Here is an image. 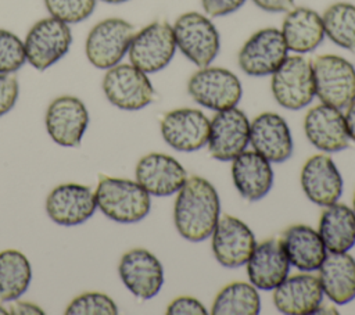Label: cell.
Here are the masks:
<instances>
[{
	"mask_svg": "<svg viewBox=\"0 0 355 315\" xmlns=\"http://www.w3.org/2000/svg\"><path fill=\"white\" fill-rule=\"evenodd\" d=\"M272 162L257 151H243L232 160V178L240 196L248 201L263 198L273 186Z\"/></svg>",
	"mask_w": 355,
	"mask_h": 315,
	"instance_id": "obj_24",
	"label": "cell"
},
{
	"mask_svg": "<svg viewBox=\"0 0 355 315\" xmlns=\"http://www.w3.org/2000/svg\"><path fill=\"white\" fill-rule=\"evenodd\" d=\"M279 241L290 265H294L302 272L319 269L327 254L318 230L308 225L298 223L288 226Z\"/></svg>",
	"mask_w": 355,
	"mask_h": 315,
	"instance_id": "obj_25",
	"label": "cell"
},
{
	"mask_svg": "<svg viewBox=\"0 0 355 315\" xmlns=\"http://www.w3.org/2000/svg\"><path fill=\"white\" fill-rule=\"evenodd\" d=\"M161 135L172 148L193 153L208 143L209 119L197 108H176L161 119Z\"/></svg>",
	"mask_w": 355,
	"mask_h": 315,
	"instance_id": "obj_13",
	"label": "cell"
},
{
	"mask_svg": "<svg viewBox=\"0 0 355 315\" xmlns=\"http://www.w3.org/2000/svg\"><path fill=\"white\" fill-rule=\"evenodd\" d=\"M104 3H111V4H119V3H125L128 0H101Z\"/></svg>",
	"mask_w": 355,
	"mask_h": 315,
	"instance_id": "obj_41",
	"label": "cell"
},
{
	"mask_svg": "<svg viewBox=\"0 0 355 315\" xmlns=\"http://www.w3.org/2000/svg\"><path fill=\"white\" fill-rule=\"evenodd\" d=\"M304 132L308 142L323 153L343 151L351 140L341 110L323 103L305 114Z\"/></svg>",
	"mask_w": 355,
	"mask_h": 315,
	"instance_id": "obj_17",
	"label": "cell"
},
{
	"mask_svg": "<svg viewBox=\"0 0 355 315\" xmlns=\"http://www.w3.org/2000/svg\"><path fill=\"white\" fill-rule=\"evenodd\" d=\"M68 315H115L116 304L104 293L89 291L75 297L65 308Z\"/></svg>",
	"mask_w": 355,
	"mask_h": 315,
	"instance_id": "obj_32",
	"label": "cell"
},
{
	"mask_svg": "<svg viewBox=\"0 0 355 315\" xmlns=\"http://www.w3.org/2000/svg\"><path fill=\"white\" fill-rule=\"evenodd\" d=\"M280 31L288 51L297 54L313 51L324 39L322 15L308 7H293L287 11Z\"/></svg>",
	"mask_w": 355,
	"mask_h": 315,
	"instance_id": "obj_27",
	"label": "cell"
},
{
	"mask_svg": "<svg viewBox=\"0 0 355 315\" xmlns=\"http://www.w3.org/2000/svg\"><path fill=\"white\" fill-rule=\"evenodd\" d=\"M87 124L89 112L85 104L73 96L57 97L50 103L46 111L47 132L60 146H78Z\"/></svg>",
	"mask_w": 355,
	"mask_h": 315,
	"instance_id": "obj_18",
	"label": "cell"
},
{
	"mask_svg": "<svg viewBox=\"0 0 355 315\" xmlns=\"http://www.w3.org/2000/svg\"><path fill=\"white\" fill-rule=\"evenodd\" d=\"M187 92L197 104L212 111H222L239 104L243 87L232 71L208 65L190 76Z\"/></svg>",
	"mask_w": 355,
	"mask_h": 315,
	"instance_id": "obj_6",
	"label": "cell"
},
{
	"mask_svg": "<svg viewBox=\"0 0 355 315\" xmlns=\"http://www.w3.org/2000/svg\"><path fill=\"white\" fill-rule=\"evenodd\" d=\"M318 233L329 253L349 251L355 246V212L340 203L324 207Z\"/></svg>",
	"mask_w": 355,
	"mask_h": 315,
	"instance_id": "obj_28",
	"label": "cell"
},
{
	"mask_svg": "<svg viewBox=\"0 0 355 315\" xmlns=\"http://www.w3.org/2000/svg\"><path fill=\"white\" fill-rule=\"evenodd\" d=\"M166 314L169 315H205L207 309L194 297L180 296L169 303L166 307Z\"/></svg>",
	"mask_w": 355,
	"mask_h": 315,
	"instance_id": "obj_36",
	"label": "cell"
},
{
	"mask_svg": "<svg viewBox=\"0 0 355 315\" xmlns=\"http://www.w3.org/2000/svg\"><path fill=\"white\" fill-rule=\"evenodd\" d=\"M250 143V121L237 107L216 111L209 121L208 150L218 161H232Z\"/></svg>",
	"mask_w": 355,
	"mask_h": 315,
	"instance_id": "obj_12",
	"label": "cell"
},
{
	"mask_svg": "<svg viewBox=\"0 0 355 315\" xmlns=\"http://www.w3.org/2000/svg\"><path fill=\"white\" fill-rule=\"evenodd\" d=\"M315 96L320 103L345 110L355 101V67L336 54L318 56L312 62Z\"/></svg>",
	"mask_w": 355,
	"mask_h": 315,
	"instance_id": "obj_3",
	"label": "cell"
},
{
	"mask_svg": "<svg viewBox=\"0 0 355 315\" xmlns=\"http://www.w3.org/2000/svg\"><path fill=\"white\" fill-rule=\"evenodd\" d=\"M345 114H344V118H345V125H347V130H348V135H349V139L352 142H355V101L348 105L345 108Z\"/></svg>",
	"mask_w": 355,
	"mask_h": 315,
	"instance_id": "obj_40",
	"label": "cell"
},
{
	"mask_svg": "<svg viewBox=\"0 0 355 315\" xmlns=\"http://www.w3.org/2000/svg\"><path fill=\"white\" fill-rule=\"evenodd\" d=\"M352 211L355 212V193H354V200H352Z\"/></svg>",
	"mask_w": 355,
	"mask_h": 315,
	"instance_id": "obj_43",
	"label": "cell"
},
{
	"mask_svg": "<svg viewBox=\"0 0 355 315\" xmlns=\"http://www.w3.org/2000/svg\"><path fill=\"white\" fill-rule=\"evenodd\" d=\"M176 47L198 68L208 67L220 49L219 32L214 22L196 11L184 12L173 24Z\"/></svg>",
	"mask_w": 355,
	"mask_h": 315,
	"instance_id": "obj_4",
	"label": "cell"
},
{
	"mask_svg": "<svg viewBox=\"0 0 355 315\" xmlns=\"http://www.w3.org/2000/svg\"><path fill=\"white\" fill-rule=\"evenodd\" d=\"M18 80L12 74H0V117L7 114L18 99Z\"/></svg>",
	"mask_w": 355,
	"mask_h": 315,
	"instance_id": "obj_35",
	"label": "cell"
},
{
	"mask_svg": "<svg viewBox=\"0 0 355 315\" xmlns=\"http://www.w3.org/2000/svg\"><path fill=\"white\" fill-rule=\"evenodd\" d=\"M245 0H201V6L209 17H223L237 11Z\"/></svg>",
	"mask_w": 355,
	"mask_h": 315,
	"instance_id": "obj_37",
	"label": "cell"
},
{
	"mask_svg": "<svg viewBox=\"0 0 355 315\" xmlns=\"http://www.w3.org/2000/svg\"><path fill=\"white\" fill-rule=\"evenodd\" d=\"M0 314H8V311H6V309L0 305Z\"/></svg>",
	"mask_w": 355,
	"mask_h": 315,
	"instance_id": "obj_42",
	"label": "cell"
},
{
	"mask_svg": "<svg viewBox=\"0 0 355 315\" xmlns=\"http://www.w3.org/2000/svg\"><path fill=\"white\" fill-rule=\"evenodd\" d=\"M318 279L323 294L338 305L355 298V258L344 253H327L319 266Z\"/></svg>",
	"mask_w": 355,
	"mask_h": 315,
	"instance_id": "obj_26",
	"label": "cell"
},
{
	"mask_svg": "<svg viewBox=\"0 0 355 315\" xmlns=\"http://www.w3.org/2000/svg\"><path fill=\"white\" fill-rule=\"evenodd\" d=\"M211 236L214 257L225 268L245 265L257 244L252 230L241 219L232 215L219 218Z\"/></svg>",
	"mask_w": 355,
	"mask_h": 315,
	"instance_id": "obj_14",
	"label": "cell"
},
{
	"mask_svg": "<svg viewBox=\"0 0 355 315\" xmlns=\"http://www.w3.org/2000/svg\"><path fill=\"white\" fill-rule=\"evenodd\" d=\"M136 182L150 194L168 197L180 190L187 179L186 169L173 157L162 153H148L141 157L135 169Z\"/></svg>",
	"mask_w": 355,
	"mask_h": 315,
	"instance_id": "obj_16",
	"label": "cell"
},
{
	"mask_svg": "<svg viewBox=\"0 0 355 315\" xmlns=\"http://www.w3.org/2000/svg\"><path fill=\"white\" fill-rule=\"evenodd\" d=\"M100 211L110 219L122 223L139 222L151 208L150 194L135 180L98 175L94 191Z\"/></svg>",
	"mask_w": 355,
	"mask_h": 315,
	"instance_id": "obj_2",
	"label": "cell"
},
{
	"mask_svg": "<svg viewBox=\"0 0 355 315\" xmlns=\"http://www.w3.org/2000/svg\"><path fill=\"white\" fill-rule=\"evenodd\" d=\"M44 6L51 17L65 24H76L93 12L96 0H44Z\"/></svg>",
	"mask_w": 355,
	"mask_h": 315,
	"instance_id": "obj_33",
	"label": "cell"
},
{
	"mask_svg": "<svg viewBox=\"0 0 355 315\" xmlns=\"http://www.w3.org/2000/svg\"><path fill=\"white\" fill-rule=\"evenodd\" d=\"M252 3L268 12H287L294 7V0H252Z\"/></svg>",
	"mask_w": 355,
	"mask_h": 315,
	"instance_id": "obj_38",
	"label": "cell"
},
{
	"mask_svg": "<svg viewBox=\"0 0 355 315\" xmlns=\"http://www.w3.org/2000/svg\"><path fill=\"white\" fill-rule=\"evenodd\" d=\"M32 279L28 258L18 250L0 253V300L11 301L21 297Z\"/></svg>",
	"mask_w": 355,
	"mask_h": 315,
	"instance_id": "obj_30",
	"label": "cell"
},
{
	"mask_svg": "<svg viewBox=\"0 0 355 315\" xmlns=\"http://www.w3.org/2000/svg\"><path fill=\"white\" fill-rule=\"evenodd\" d=\"M324 35L337 46L355 50V6L338 1L329 6L323 15Z\"/></svg>",
	"mask_w": 355,
	"mask_h": 315,
	"instance_id": "obj_31",
	"label": "cell"
},
{
	"mask_svg": "<svg viewBox=\"0 0 355 315\" xmlns=\"http://www.w3.org/2000/svg\"><path fill=\"white\" fill-rule=\"evenodd\" d=\"M8 314H14V315H43L44 311L33 304V303H28V301H18L15 304H12L8 309Z\"/></svg>",
	"mask_w": 355,
	"mask_h": 315,
	"instance_id": "obj_39",
	"label": "cell"
},
{
	"mask_svg": "<svg viewBox=\"0 0 355 315\" xmlns=\"http://www.w3.org/2000/svg\"><path fill=\"white\" fill-rule=\"evenodd\" d=\"M211 312L214 315H257L261 312L258 289L247 282L229 283L215 296Z\"/></svg>",
	"mask_w": 355,
	"mask_h": 315,
	"instance_id": "obj_29",
	"label": "cell"
},
{
	"mask_svg": "<svg viewBox=\"0 0 355 315\" xmlns=\"http://www.w3.org/2000/svg\"><path fill=\"white\" fill-rule=\"evenodd\" d=\"M301 187L308 200L320 207L337 203L343 194L341 173L327 154L309 157L301 169Z\"/></svg>",
	"mask_w": 355,
	"mask_h": 315,
	"instance_id": "obj_21",
	"label": "cell"
},
{
	"mask_svg": "<svg viewBox=\"0 0 355 315\" xmlns=\"http://www.w3.org/2000/svg\"><path fill=\"white\" fill-rule=\"evenodd\" d=\"M176 49L172 25L155 21L135 33L128 53L132 65L146 74H154L172 61Z\"/></svg>",
	"mask_w": 355,
	"mask_h": 315,
	"instance_id": "obj_7",
	"label": "cell"
},
{
	"mask_svg": "<svg viewBox=\"0 0 355 315\" xmlns=\"http://www.w3.org/2000/svg\"><path fill=\"white\" fill-rule=\"evenodd\" d=\"M135 26L122 18L96 24L86 39V57L96 68L108 69L123 58L135 36Z\"/></svg>",
	"mask_w": 355,
	"mask_h": 315,
	"instance_id": "obj_8",
	"label": "cell"
},
{
	"mask_svg": "<svg viewBox=\"0 0 355 315\" xmlns=\"http://www.w3.org/2000/svg\"><path fill=\"white\" fill-rule=\"evenodd\" d=\"M250 144L273 164L287 161L294 143L287 122L276 112H262L250 124Z\"/></svg>",
	"mask_w": 355,
	"mask_h": 315,
	"instance_id": "obj_19",
	"label": "cell"
},
{
	"mask_svg": "<svg viewBox=\"0 0 355 315\" xmlns=\"http://www.w3.org/2000/svg\"><path fill=\"white\" fill-rule=\"evenodd\" d=\"M126 289L141 300L155 297L164 284V268L159 259L146 248L126 251L118 266Z\"/></svg>",
	"mask_w": 355,
	"mask_h": 315,
	"instance_id": "obj_15",
	"label": "cell"
},
{
	"mask_svg": "<svg viewBox=\"0 0 355 315\" xmlns=\"http://www.w3.org/2000/svg\"><path fill=\"white\" fill-rule=\"evenodd\" d=\"M107 100L121 110H141L154 100V87L147 74L132 64H116L103 78Z\"/></svg>",
	"mask_w": 355,
	"mask_h": 315,
	"instance_id": "obj_9",
	"label": "cell"
},
{
	"mask_svg": "<svg viewBox=\"0 0 355 315\" xmlns=\"http://www.w3.org/2000/svg\"><path fill=\"white\" fill-rule=\"evenodd\" d=\"M97 203L89 186L64 183L55 186L46 200V212L51 221L73 226L87 221L96 211Z\"/></svg>",
	"mask_w": 355,
	"mask_h": 315,
	"instance_id": "obj_20",
	"label": "cell"
},
{
	"mask_svg": "<svg viewBox=\"0 0 355 315\" xmlns=\"http://www.w3.org/2000/svg\"><path fill=\"white\" fill-rule=\"evenodd\" d=\"M245 265L250 283L266 291L277 287L290 271V262L277 239H266L255 244Z\"/></svg>",
	"mask_w": 355,
	"mask_h": 315,
	"instance_id": "obj_23",
	"label": "cell"
},
{
	"mask_svg": "<svg viewBox=\"0 0 355 315\" xmlns=\"http://www.w3.org/2000/svg\"><path fill=\"white\" fill-rule=\"evenodd\" d=\"M220 212L219 194L214 185L202 176L186 179L178 191L173 205V222L178 233L193 243L208 239Z\"/></svg>",
	"mask_w": 355,
	"mask_h": 315,
	"instance_id": "obj_1",
	"label": "cell"
},
{
	"mask_svg": "<svg viewBox=\"0 0 355 315\" xmlns=\"http://www.w3.org/2000/svg\"><path fill=\"white\" fill-rule=\"evenodd\" d=\"M288 49L276 28H263L252 33L239 51V67L250 76L272 75L287 58Z\"/></svg>",
	"mask_w": 355,
	"mask_h": 315,
	"instance_id": "obj_11",
	"label": "cell"
},
{
	"mask_svg": "<svg viewBox=\"0 0 355 315\" xmlns=\"http://www.w3.org/2000/svg\"><path fill=\"white\" fill-rule=\"evenodd\" d=\"M26 61L21 39L10 31L0 29V74H12Z\"/></svg>",
	"mask_w": 355,
	"mask_h": 315,
	"instance_id": "obj_34",
	"label": "cell"
},
{
	"mask_svg": "<svg viewBox=\"0 0 355 315\" xmlns=\"http://www.w3.org/2000/svg\"><path fill=\"white\" fill-rule=\"evenodd\" d=\"M72 43L69 26L54 18H43L37 21L28 32L24 47L28 62L43 71L64 57Z\"/></svg>",
	"mask_w": 355,
	"mask_h": 315,
	"instance_id": "obj_10",
	"label": "cell"
},
{
	"mask_svg": "<svg viewBox=\"0 0 355 315\" xmlns=\"http://www.w3.org/2000/svg\"><path fill=\"white\" fill-rule=\"evenodd\" d=\"M272 94L279 105L287 110L305 108L315 97V79L311 61L295 54L287 56L272 74Z\"/></svg>",
	"mask_w": 355,
	"mask_h": 315,
	"instance_id": "obj_5",
	"label": "cell"
},
{
	"mask_svg": "<svg viewBox=\"0 0 355 315\" xmlns=\"http://www.w3.org/2000/svg\"><path fill=\"white\" fill-rule=\"evenodd\" d=\"M323 296L318 276L304 272L287 276L273 289V304L286 315H309L320 307Z\"/></svg>",
	"mask_w": 355,
	"mask_h": 315,
	"instance_id": "obj_22",
	"label": "cell"
}]
</instances>
